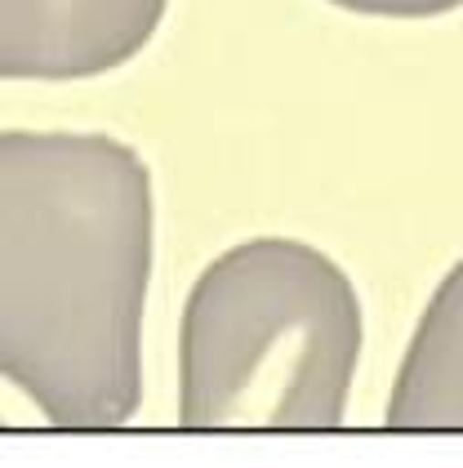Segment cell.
Wrapping results in <instances>:
<instances>
[{
    "instance_id": "obj_2",
    "label": "cell",
    "mask_w": 463,
    "mask_h": 468,
    "mask_svg": "<svg viewBox=\"0 0 463 468\" xmlns=\"http://www.w3.org/2000/svg\"><path fill=\"white\" fill-rule=\"evenodd\" d=\"M361 303L339 263L289 237L218 254L178 330L187 429H334L348 415Z\"/></svg>"
},
{
    "instance_id": "obj_5",
    "label": "cell",
    "mask_w": 463,
    "mask_h": 468,
    "mask_svg": "<svg viewBox=\"0 0 463 468\" xmlns=\"http://www.w3.org/2000/svg\"><path fill=\"white\" fill-rule=\"evenodd\" d=\"M339 9L353 14H374V18H437L459 9L463 0H334Z\"/></svg>"
},
{
    "instance_id": "obj_3",
    "label": "cell",
    "mask_w": 463,
    "mask_h": 468,
    "mask_svg": "<svg viewBox=\"0 0 463 468\" xmlns=\"http://www.w3.org/2000/svg\"><path fill=\"white\" fill-rule=\"evenodd\" d=\"M165 0H0V80H80L130 63Z\"/></svg>"
},
{
    "instance_id": "obj_1",
    "label": "cell",
    "mask_w": 463,
    "mask_h": 468,
    "mask_svg": "<svg viewBox=\"0 0 463 468\" xmlns=\"http://www.w3.org/2000/svg\"><path fill=\"white\" fill-rule=\"evenodd\" d=\"M152 175L107 134L0 130V375L63 429L142 401Z\"/></svg>"
},
{
    "instance_id": "obj_4",
    "label": "cell",
    "mask_w": 463,
    "mask_h": 468,
    "mask_svg": "<svg viewBox=\"0 0 463 468\" xmlns=\"http://www.w3.org/2000/svg\"><path fill=\"white\" fill-rule=\"evenodd\" d=\"M392 429H463V259L446 272L388 397Z\"/></svg>"
}]
</instances>
